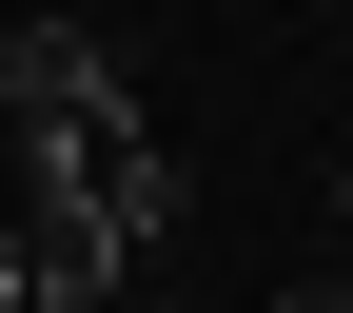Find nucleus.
I'll list each match as a JSON object with an SVG mask.
<instances>
[{"instance_id":"f03ea898","label":"nucleus","mask_w":353,"mask_h":313,"mask_svg":"<svg viewBox=\"0 0 353 313\" xmlns=\"http://www.w3.org/2000/svg\"><path fill=\"white\" fill-rule=\"evenodd\" d=\"M0 235H20V294H39V313H118V294H138V235H118L79 176H39Z\"/></svg>"},{"instance_id":"7ed1b4c3","label":"nucleus","mask_w":353,"mask_h":313,"mask_svg":"<svg viewBox=\"0 0 353 313\" xmlns=\"http://www.w3.org/2000/svg\"><path fill=\"white\" fill-rule=\"evenodd\" d=\"M39 176H79V196H99V215H118V235H138V255L176 235V215H196V176L157 157V118H118V138H79V157H39Z\"/></svg>"},{"instance_id":"423d86ee","label":"nucleus","mask_w":353,"mask_h":313,"mask_svg":"<svg viewBox=\"0 0 353 313\" xmlns=\"http://www.w3.org/2000/svg\"><path fill=\"white\" fill-rule=\"evenodd\" d=\"M334 196H353V176H334Z\"/></svg>"},{"instance_id":"f257e3e1","label":"nucleus","mask_w":353,"mask_h":313,"mask_svg":"<svg viewBox=\"0 0 353 313\" xmlns=\"http://www.w3.org/2000/svg\"><path fill=\"white\" fill-rule=\"evenodd\" d=\"M0 118H20V157H79V138H118L138 98H118V59L79 20H0Z\"/></svg>"},{"instance_id":"39448f33","label":"nucleus","mask_w":353,"mask_h":313,"mask_svg":"<svg viewBox=\"0 0 353 313\" xmlns=\"http://www.w3.org/2000/svg\"><path fill=\"white\" fill-rule=\"evenodd\" d=\"M294 313H353V294H294Z\"/></svg>"},{"instance_id":"20e7f679","label":"nucleus","mask_w":353,"mask_h":313,"mask_svg":"<svg viewBox=\"0 0 353 313\" xmlns=\"http://www.w3.org/2000/svg\"><path fill=\"white\" fill-rule=\"evenodd\" d=\"M0 313H39V294H20V235H0Z\"/></svg>"}]
</instances>
